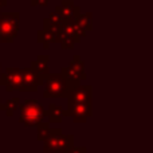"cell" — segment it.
Instances as JSON below:
<instances>
[{"label":"cell","mask_w":153,"mask_h":153,"mask_svg":"<svg viewBox=\"0 0 153 153\" xmlns=\"http://www.w3.org/2000/svg\"><path fill=\"white\" fill-rule=\"evenodd\" d=\"M20 118L19 121L28 128H36L39 124L47 121V110L38 101L28 100L19 106Z\"/></svg>","instance_id":"6da1fadb"},{"label":"cell","mask_w":153,"mask_h":153,"mask_svg":"<svg viewBox=\"0 0 153 153\" xmlns=\"http://www.w3.org/2000/svg\"><path fill=\"white\" fill-rule=\"evenodd\" d=\"M75 86H78V85L71 83L61 73L59 74H48L43 82V87H45L43 95H45V98H66L69 91Z\"/></svg>","instance_id":"7a4b0ae2"},{"label":"cell","mask_w":153,"mask_h":153,"mask_svg":"<svg viewBox=\"0 0 153 153\" xmlns=\"http://www.w3.org/2000/svg\"><path fill=\"white\" fill-rule=\"evenodd\" d=\"M74 146V136L63 134L61 128L50 129L48 137L43 141L45 153H65Z\"/></svg>","instance_id":"3957f363"},{"label":"cell","mask_w":153,"mask_h":153,"mask_svg":"<svg viewBox=\"0 0 153 153\" xmlns=\"http://www.w3.org/2000/svg\"><path fill=\"white\" fill-rule=\"evenodd\" d=\"M19 31V13H3L0 16V40L11 43Z\"/></svg>","instance_id":"277c9868"},{"label":"cell","mask_w":153,"mask_h":153,"mask_svg":"<svg viewBox=\"0 0 153 153\" xmlns=\"http://www.w3.org/2000/svg\"><path fill=\"white\" fill-rule=\"evenodd\" d=\"M61 74L74 85H79L82 81L87 78L86 73H85V62L82 61L79 55H74V58L70 61L69 66L62 67Z\"/></svg>","instance_id":"5b68a950"},{"label":"cell","mask_w":153,"mask_h":153,"mask_svg":"<svg viewBox=\"0 0 153 153\" xmlns=\"http://www.w3.org/2000/svg\"><path fill=\"white\" fill-rule=\"evenodd\" d=\"M67 103H85L93 105V87L90 85H78L66 95Z\"/></svg>","instance_id":"8992f818"},{"label":"cell","mask_w":153,"mask_h":153,"mask_svg":"<svg viewBox=\"0 0 153 153\" xmlns=\"http://www.w3.org/2000/svg\"><path fill=\"white\" fill-rule=\"evenodd\" d=\"M93 116V105L85 103H67L65 117H71L74 122H86Z\"/></svg>","instance_id":"52a82bcc"},{"label":"cell","mask_w":153,"mask_h":153,"mask_svg":"<svg viewBox=\"0 0 153 153\" xmlns=\"http://www.w3.org/2000/svg\"><path fill=\"white\" fill-rule=\"evenodd\" d=\"M22 78H23V85L26 91H36L38 87L43 86V82H45L46 76L40 75L34 69L28 67V69L22 70Z\"/></svg>","instance_id":"ba28073f"},{"label":"cell","mask_w":153,"mask_h":153,"mask_svg":"<svg viewBox=\"0 0 153 153\" xmlns=\"http://www.w3.org/2000/svg\"><path fill=\"white\" fill-rule=\"evenodd\" d=\"M3 83L5 85L8 91L19 90V91H26L23 85V78H22V70L20 69H8L7 74L3 76Z\"/></svg>","instance_id":"9c48e42d"},{"label":"cell","mask_w":153,"mask_h":153,"mask_svg":"<svg viewBox=\"0 0 153 153\" xmlns=\"http://www.w3.org/2000/svg\"><path fill=\"white\" fill-rule=\"evenodd\" d=\"M55 12H58L66 20H71V19H76V16L81 13V10L73 0H62L61 4L55 7Z\"/></svg>","instance_id":"30bf717a"},{"label":"cell","mask_w":153,"mask_h":153,"mask_svg":"<svg viewBox=\"0 0 153 153\" xmlns=\"http://www.w3.org/2000/svg\"><path fill=\"white\" fill-rule=\"evenodd\" d=\"M43 23H45L43 30H48V31H53V32H59L62 30V27L65 26V23H66V19H63L58 12L54 11L53 13L48 15V18L43 19Z\"/></svg>","instance_id":"8fae6325"},{"label":"cell","mask_w":153,"mask_h":153,"mask_svg":"<svg viewBox=\"0 0 153 153\" xmlns=\"http://www.w3.org/2000/svg\"><path fill=\"white\" fill-rule=\"evenodd\" d=\"M65 117V109L58 103H50L47 109V120L51 124H61Z\"/></svg>","instance_id":"7c38bea8"},{"label":"cell","mask_w":153,"mask_h":153,"mask_svg":"<svg viewBox=\"0 0 153 153\" xmlns=\"http://www.w3.org/2000/svg\"><path fill=\"white\" fill-rule=\"evenodd\" d=\"M48 62H50V56L48 55H40L38 56L35 61L31 62V69L38 71L40 75L47 76L50 74V67H48Z\"/></svg>","instance_id":"4fadbf2b"},{"label":"cell","mask_w":153,"mask_h":153,"mask_svg":"<svg viewBox=\"0 0 153 153\" xmlns=\"http://www.w3.org/2000/svg\"><path fill=\"white\" fill-rule=\"evenodd\" d=\"M78 27L81 28L82 32L85 34H89V32L93 31V13L87 12V13H79L75 19Z\"/></svg>","instance_id":"5bb4252c"},{"label":"cell","mask_w":153,"mask_h":153,"mask_svg":"<svg viewBox=\"0 0 153 153\" xmlns=\"http://www.w3.org/2000/svg\"><path fill=\"white\" fill-rule=\"evenodd\" d=\"M56 38H58V32H53L48 30H40V31H38L36 35L38 42L42 43L45 50L50 47L51 43H56Z\"/></svg>","instance_id":"9a60e30c"},{"label":"cell","mask_w":153,"mask_h":153,"mask_svg":"<svg viewBox=\"0 0 153 153\" xmlns=\"http://www.w3.org/2000/svg\"><path fill=\"white\" fill-rule=\"evenodd\" d=\"M56 43H59V46H61L62 50H73L76 45L74 38H71L69 34H66L63 30H61V31L58 32Z\"/></svg>","instance_id":"2e32d148"},{"label":"cell","mask_w":153,"mask_h":153,"mask_svg":"<svg viewBox=\"0 0 153 153\" xmlns=\"http://www.w3.org/2000/svg\"><path fill=\"white\" fill-rule=\"evenodd\" d=\"M50 124H48L47 121L42 122V124H39L36 126V137L38 140L40 141H45L46 138L48 137V134H50Z\"/></svg>","instance_id":"e0dca14e"},{"label":"cell","mask_w":153,"mask_h":153,"mask_svg":"<svg viewBox=\"0 0 153 153\" xmlns=\"http://www.w3.org/2000/svg\"><path fill=\"white\" fill-rule=\"evenodd\" d=\"M19 106H20L19 98H13V100H11V101H8V102H5L4 109L7 110V114H8V116H12L13 111H15L16 109H19Z\"/></svg>","instance_id":"ac0fdd59"},{"label":"cell","mask_w":153,"mask_h":153,"mask_svg":"<svg viewBox=\"0 0 153 153\" xmlns=\"http://www.w3.org/2000/svg\"><path fill=\"white\" fill-rule=\"evenodd\" d=\"M50 0H31L32 7H47Z\"/></svg>","instance_id":"d6986e66"},{"label":"cell","mask_w":153,"mask_h":153,"mask_svg":"<svg viewBox=\"0 0 153 153\" xmlns=\"http://www.w3.org/2000/svg\"><path fill=\"white\" fill-rule=\"evenodd\" d=\"M65 153H87V149L85 146H73L71 149H69Z\"/></svg>","instance_id":"ffe728a7"},{"label":"cell","mask_w":153,"mask_h":153,"mask_svg":"<svg viewBox=\"0 0 153 153\" xmlns=\"http://www.w3.org/2000/svg\"><path fill=\"white\" fill-rule=\"evenodd\" d=\"M0 83H3V76L0 75Z\"/></svg>","instance_id":"44dd1931"}]
</instances>
